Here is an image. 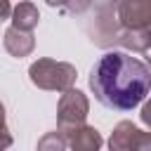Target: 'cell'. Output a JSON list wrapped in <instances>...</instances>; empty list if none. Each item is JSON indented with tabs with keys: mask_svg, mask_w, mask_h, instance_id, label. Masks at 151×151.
Masks as SVG:
<instances>
[{
	"mask_svg": "<svg viewBox=\"0 0 151 151\" xmlns=\"http://www.w3.org/2000/svg\"><path fill=\"white\" fill-rule=\"evenodd\" d=\"M90 90L113 111H132L151 92V68L127 52H106L90 71Z\"/></svg>",
	"mask_w": 151,
	"mask_h": 151,
	"instance_id": "cell-1",
	"label": "cell"
},
{
	"mask_svg": "<svg viewBox=\"0 0 151 151\" xmlns=\"http://www.w3.org/2000/svg\"><path fill=\"white\" fill-rule=\"evenodd\" d=\"M31 83L38 85L40 90H57V92H68L73 90L76 83V66L66 61H54V59H38L28 68Z\"/></svg>",
	"mask_w": 151,
	"mask_h": 151,
	"instance_id": "cell-2",
	"label": "cell"
},
{
	"mask_svg": "<svg viewBox=\"0 0 151 151\" xmlns=\"http://www.w3.org/2000/svg\"><path fill=\"white\" fill-rule=\"evenodd\" d=\"M90 111V101L80 90H68L61 94L59 106H57V123H59V132H68L78 125H85Z\"/></svg>",
	"mask_w": 151,
	"mask_h": 151,
	"instance_id": "cell-3",
	"label": "cell"
},
{
	"mask_svg": "<svg viewBox=\"0 0 151 151\" xmlns=\"http://www.w3.org/2000/svg\"><path fill=\"white\" fill-rule=\"evenodd\" d=\"M111 151H151V132H142L130 120H120L109 139Z\"/></svg>",
	"mask_w": 151,
	"mask_h": 151,
	"instance_id": "cell-4",
	"label": "cell"
},
{
	"mask_svg": "<svg viewBox=\"0 0 151 151\" xmlns=\"http://www.w3.org/2000/svg\"><path fill=\"white\" fill-rule=\"evenodd\" d=\"M123 31H149L151 28V0H123L116 7Z\"/></svg>",
	"mask_w": 151,
	"mask_h": 151,
	"instance_id": "cell-5",
	"label": "cell"
},
{
	"mask_svg": "<svg viewBox=\"0 0 151 151\" xmlns=\"http://www.w3.org/2000/svg\"><path fill=\"white\" fill-rule=\"evenodd\" d=\"M64 134H66L71 151H99L101 149V134L92 125H78Z\"/></svg>",
	"mask_w": 151,
	"mask_h": 151,
	"instance_id": "cell-6",
	"label": "cell"
},
{
	"mask_svg": "<svg viewBox=\"0 0 151 151\" xmlns=\"http://www.w3.org/2000/svg\"><path fill=\"white\" fill-rule=\"evenodd\" d=\"M5 50L12 54V57H17V59H21V57H28L31 52H33V47H35V38H33V33H26V31H19V28H14V26H9L7 31H5Z\"/></svg>",
	"mask_w": 151,
	"mask_h": 151,
	"instance_id": "cell-7",
	"label": "cell"
},
{
	"mask_svg": "<svg viewBox=\"0 0 151 151\" xmlns=\"http://www.w3.org/2000/svg\"><path fill=\"white\" fill-rule=\"evenodd\" d=\"M40 21V12L33 2H19L12 12V26L19 28V31H26V33H33V28L38 26Z\"/></svg>",
	"mask_w": 151,
	"mask_h": 151,
	"instance_id": "cell-8",
	"label": "cell"
},
{
	"mask_svg": "<svg viewBox=\"0 0 151 151\" xmlns=\"http://www.w3.org/2000/svg\"><path fill=\"white\" fill-rule=\"evenodd\" d=\"M68 142L64 132H47L38 142V151H66Z\"/></svg>",
	"mask_w": 151,
	"mask_h": 151,
	"instance_id": "cell-9",
	"label": "cell"
},
{
	"mask_svg": "<svg viewBox=\"0 0 151 151\" xmlns=\"http://www.w3.org/2000/svg\"><path fill=\"white\" fill-rule=\"evenodd\" d=\"M139 118H142V123H144V125H149V127H151V97H149V99H146V104L142 106Z\"/></svg>",
	"mask_w": 151,
	"mask_h": 151,
	"instance_id": "cell-10",
	"label": "cell"
},
{
	"mask_svg": "<svg viewBox=\"0 0 151 151\" xmlns=\"http://www.w3.org/2000/svg\"><path fill=\"white\" fill-rule=\"evenodd\" d=\"M12 144V134L7 132V127H0V151H5Z\"/></svg>",
	"mask_w": 151,
	"mask_h": 151,
	"instance_id": "cell-11",
	"label": "cell"
},
{
	"mask_svg": "<svg viewBox=\"0 0 151 151\" xmlns=\"http://www.w3.org/2000/svg\"><path fill=\"white\" fill-rule=\"evenodd\" d=\"M12 12H14V9H12V5H9L7 0H0V21H2V19H7Z\"/></svg>",
	"mask_w": 151,
	"mask_h": 151,
	"instance_id": "cell-12",
	"label": "cell"
},
{
	"mask_svg": "<svg viewBox=\"0 0 151 151\" xmlns=\"http://www.w3.org/2000/svg\"><path fill=\"white\" fill-rule=\"evenodd\" d=\"M0 127H5V106L0 101Z\"/></svg>",
	"mask_w": 151,
	"mask_h": 151,
	"instance_id": "cell-13",
	"label": "cell"
},
{
	"mask_svg": "<svg viewBox=\"0 0 151 151\" xmlns=\"http://www.w3.org/2000/svg\"><path fill=\"white\" fill-rule=\"evenodd\" d=\"M149 64H151V57H149Z\"/></svg>",
	"mask_w": 151,
	"mask_h": 151,
	"instance_id": "cell-14",
	"label": "cell"
}]
</instances>
